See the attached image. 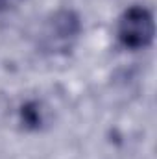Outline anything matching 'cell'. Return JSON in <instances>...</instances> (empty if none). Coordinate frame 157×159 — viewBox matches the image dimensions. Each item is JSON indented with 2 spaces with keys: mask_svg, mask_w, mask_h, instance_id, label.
Masks as SVG:
<instances>
[{
  "mask_svg": "<svg viewBox=\"0 0 157 159\" xmlns=\"http://www.w3.org/2000/svg\"><path fill=\"white\" fill-rule=\"evenodd\" d=\"M79 30H81L79 19L72 11H59L54 15L50 28L46 30V35L50 41H54V46H57V44L67 46L72 39L78 37Z\"/></svg>",
  "mask_w": 157,
  "mask_h": 159,
  "instance_id": "cell-2",
  "label": "cell"
},
{
  "mask_svg": "<svg viewBox=\"0 0 157 159\" xmlns=\"http://www.w3.org/2000/svg\"><path fill=\"white\" fill-rule=\"evenodd\" d=\"M20 122L28 129H37L43 124V109L39 102H26L20 107Z\"/></svg>",
  "mask_w": 157,
  "mask_h": 159,
  "instance_id": "cell-3",
  "label": "cell"
},
{
  "mask_svg": "<svg viewBox=\"0 0 157 159\" xmlns=\"http://www.w3.org/2000/svg\"><path fill=\"white\" fill-rule=\"evenodd\" d=\"M155 35L154 15L144 6L128 7L117 24V37L128 50H144L152 44Z\"/></svg>",
  "mask_w": 157,
  "mask_h": 159,
  "instance_id": "cell-1",
  "label": "cell"
},
{
  "mask_svg": "<svg viewBox=\"0 0 157 159\" xmlns=\"http://www.w3.org/2000/svg\"><path fill=\"white\" fill-rule=\"evenodd\" d=\"M20 0H0V13H6L9 11L11 7H15Z\"/></svg>",
  "mask_w": 157,
  "mask_h": 159,
  "instance_id": "cell-4",
  "label": "cell"
}]
</instances>
